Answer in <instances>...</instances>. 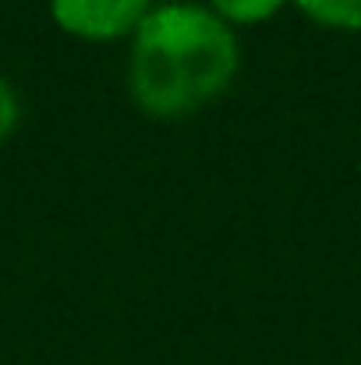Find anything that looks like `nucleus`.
<instances>
[{"mask_svg":"<svg viewBox=\"0 0 361 365\" xmlns=\"http://www.w3.org/2000/svg\"><path fill=\"white\" fill-rule=\"evenodd\" d=\"M238 61V36L209 4H152L131 36L127 89L145 114L181 118L227 93Z\"/></svg>","mask_w":361,"mask_h":365,"instance_id":"1","label":"nucleus"},{"mask_svg":"<svg viewBox=\"0 0 361 365\" xmlns=\"http://www.w3.org/2000/svg\"><path fill=\"white\" fill-rule=\"evenodd\" d=\"M152 0H50L53 21L82 39H117L142 25Z\"/></svg>","mask_w":361,"mask_h":365,"instance_id":"2","label":"nucleus"},{"mask_svg":"<svg viewBox=\"0 0 361 365\" xmlns=\"http://www.w3.org/2000/svg\"><path fill=\"white\" fill-rule=\"evenodd\" d=\"M312 21L333 29H361V0H294Z\"/></svg>","mask_w":361,"mask_h":365,"instance_id":"3","label":"nucleus"},{"mask_svg":"<svg viewBox=\"0 0 361 365\" xmlns=\"http://www.w3.org/2000/svg\"><path fill=\"white\" fill-rule=\"evenodd\" d=\"M287 0H209V7L227 21V25H255L273 18Z\"/></svg>","mask_w":361,"mask_h":365,"instance_id":"4","label":"nucleus"},{"mask_svg":"<svg viewBox=\"0 0 361 365\" xmlns=\"http://www.w3.org/2000/svg\"><path fill=\"white\" fill-rule=\"evenodd\" d=\"M14 121H18V100H14V89L0 78V138L11 135Z\"/></svg>","mask_w":361,"mask_h":365,"instance_id":"5","label":"nucleus"}]
</instances>
